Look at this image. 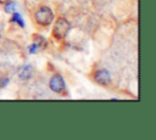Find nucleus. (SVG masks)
<instances>
[{
    "label": "nucleus",
    "mask_w": 156,
    "mask_h": 140,
    "mask_svg": "<svg viewBox=\"0 0 156 140\" xmlns=\"http://www.w3.org/2000/svg\"><path fill=\"white\" fill-rule=\"evenodd\" d=\"M6 1H9V0H0V4H5Z\"/></svg>",
    "instance_id": "9"
},
{
    "label": "nucleus",
    "mask_w": 156,
    "mask_h": 140,
    "mask_svg": "<svg viewBox=\"0 0 156 140\" xmlns=\"http://www.w3.org/2000/svg\"><path fill=\"white\" fill-rule=\"evenodd\" d=\"M16 7H17V4L13 2V1H6V2H5V11H6L7 13L15 12Z\"/></svg>",
    "instance_id": "6"
},
{
    "label": "nucleus",
    "mask_w": 156,
    "mask_h": 140,
    "mask_svg": "<svg viewBox=\"0 0 156 140\" xmlns=\"http://www.w3.org/2000/svg\"><path fill=\"white\" fill-rule=\"evenodd\" d=\"M50 89L55 93H62L65 90V80L60 74H55L50 78Z\"/></svg>",
    "instance_id": "3"
},
{
    "label": "nucleus",
    "mask_w": 156,
    "mask_h": 140,
    "mask_svg": "<svg viewBox=\"0 0 156 140\" xmlns=\"http://www.w3.org/2000/svg\"><path fill=\"white\" fill-rule=\"evenodd\" d=\"M12 15H13V17H12V21H16V22H17V24H20L21 27H23V26H24V23H23V19H22V17L20 16V13H17V12L15 11V12H12Z\"/></svg>",
    "instance_id": "7"
},
{
    "label": "nucleus",
    "mask_w": 156,
    "mask_h": 140,
    "mask_svg": "<svg viewBox=\"0 0 156 140\" xmlns=\"http://www.w3.org/2000/svg\"><path fill=\"white\" fill-rule=\"evenodd\" d=\"M68 29H69V22L63 18V17H60L58 19H56L55 24H54V28H52V35L55 39L57 40H61L63 39L67 33H68Z\"/></svg>",
    "instance_id": "2"
},
{
    "label": "nucleus",
    "mask_w": 156,
    "mask_h": 140,
    "mask_svg": "<svg viewBox=\"0 0 156 140\" xmlns=\"http://www.w3.org/2000/svg\"><path fill=\"white\" fill-rule=\"evenodd\" d=\"M34 18H35V22L39 24V26H43V27H46L49 26L52 19H54V13H52V10L48 6H41L39 7L35 13H34Z\"/></svg>",
    "instance_id": "1"
},
{
    "label": "nucleus",
    "mask_w": 156,
    "mask_h": 140,
    "mask_svg": "<svg viewBox=\"0 0 156 140\" xmlns=\"http://www.w3.org/2000/svg\"><path fill=\"white\" fill-rule=\"evenodd\" d=\"M33 74V68L30 66H22L18 69V77L21 79H29Z\"/></svg>",
    "instance_id": "5"
},
{
    "label": "nucleus",
    "mask_w": 156,
    "mask_h": 140,
    "mask_svg": "<svg viewBox=\"0 0 156 140\" xmlns=\"http://www.w3.org/2000/svg\"><path fill=\"white\" fill-rule=\"evenodd\" d=\"M9 84V78H1L0 79V88H4Z\"/></svg>",
    "instance_id": "8"
},
{
    "label": "nucleus",
    "mask_w": 156,
    "mask_h": 140,
    "mask_svg": "<svg viewBox=\"0 0 156 140\" xmlns=\"http://www.w3.org/2000/svg\"><path fill=\"white\" fill-rule=\"evenodd\" d=\"M94 80L101 85H107L111 82V74L107 69H98L94 73Z\"/></svg>",
    "instance_id": "4"
}]
</instances>
